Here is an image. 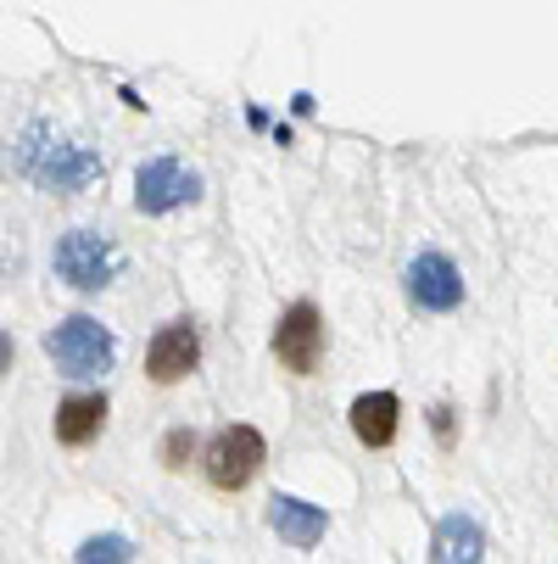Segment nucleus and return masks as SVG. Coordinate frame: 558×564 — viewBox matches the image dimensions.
<instances>
[{"mask_svg": "<svg viewBox=\"0 0 558 564\" xmlns=\"http://www.w3.org/2000/svg\"><path fill=\"white\" fill-rule=\"evenodd\" d=\"M18 169L40 185V191H85L101 180V151H90L85 140H67L62 129L51 123H29L23 140H18Z\"/></svg>", "mask_w": 558, "mask_h": 564, "instance_id": "f257e3e1", "label": "nucleus"}, {"mask_svg": "<svg viewBox=\"0 0 558 564\" xmlns=\"http://www.w3.org/2000/svg\"><path fill=\"white\" fill-rule=\"evenodd\" d=\"M45 352H51V364L62 375L96 380V375H107L118 364V336L101 325V318H90V313H67L62 325L45 336Z\"/></svg>", "mask_w": 558, "mask_h": 564, "instance_id": "f03ea898", "label": "nucleus"}, {"mask_svg": "<svg viewBox=\"0 0 558 564\" xmlns=\"http://www.w3.org/2000/svg\"><path fill=\"white\" fill-rule=\"evenodd\" d=\"M51 269H56V280L73 285V291H107V285L118 280L123 258H118V247H112L107 235H96V229H67V235L56 240V252H51Z\"/></svg>", "mask_w": 558, "mask_h": 564, "instance_id": "7ed1b4c3", "label": "nucleus"}, {"mask_svg": "<svg viewBox=\"0 0 558 564\" xmlns=\"http://www.w3.org/2000/svg\"><path fill=\"white\" fill-rule=\"evenodd\" d=\"M269 464V442L258 425H223L207 442V480L218 492H241L258 480V469Z\"/></svg>", "mask_w": 558, "mask_h": 564, "instance_id": "20e7f679", "label": "nucleus"}, {"mask_svg": "<svg viewBox=\"0 0 558 564\" xmlns=\"http://www.w3.org/2000/svg\"><path fill=\"white\" fill-rule=\"evenodd\" d=\"M196 196H201V180L179 163V156H151V163L134 169V207L151 213V218H163V213H174Z\"/></svg>", "mask_w": 558, "mask_h": 564, "instance_id": "39448f33", "label": "nucleus"}, {"mask_svg": "<svg viewBox=\"0 0 558 564\" xmlns=\"http://www.w3.org/2000/svg\"><path fill=\"white\" fill-rule=\"evenodd\" d=\"M274 358L291 375H313L318 358H325V318H318L313 302H291L274 325Z\"/></svg>", "mask_w": 558, "mask_h": 564, "instance_id": "423d86ee", "label": "nucleus"}, {"mask_svg": "<svg viewBox=\"0 0 558 564\" xmlns=\"http://www.w3.org/2000/svg\"><path fill=\"white\" fill-rule=\"evenodd\" d=\"M196 364H201V330L190 325V318H174V325H163V330L151 336V347H145V375H151L156 386L185 380Z\"/></svg>", "mask_w": 558, "mask_h": 564, "instance_id": "0eeeda50", "label": "nucleus"}, {"mask_svg": "<svg viewBox=\"0 0 558 564\" xmlns=\"http://www.w3.org/2000/svg\"><path fill=\"white\" fill-rule=\"evenodd\" d=\"M408 296H414V307H425V313H452V307L463 302V280H458L452 258H441V252L414 258V263H408Z\"/></svg>", "mask_w": 558, "mask_h": 564, "instance_id": "6e6552de", "label": "nucleus"}, {"mask_svg": "<svg viewBox=\"0 0 558 564\" xmlns=\"http://www.w3.org/2000/svg\"><path fill=\"white\" fill-rule=\"evenodd\" d=\"M107 425V397L101 391H78V397H62L56 409V442L62 447H90Z\"/></svg>", "mask_w": 558, "mask_h": 564, "instance_id": "1a4fd4ad", "label": "nucleus"}, {"mask_svg": "<svg viewBox=\"0 0 558 564\" xmlns=\"http://www.w3.org/2000/svg\"><path fill=\"white\" fill-rule=\"evenodd\" d=\"M396 425H403V402L391 391H363L352 402V436L363 447H391L396 442Z\"/></svg>", "mask_w": 558, "mask_h": 564, "instance_id": "9d476101", "label": "nucleus"}, {"mask_svg": "<svg viewBox=\"0 0 558 564\" xmlns=\"http://www.w3.org/2000/svg\"><path fill=\"white\" fill-rule=\"evenodd\" d=\"M486 553V531L474 514H447L430 536V564H481Z\"/></svg>", "mask_w": 558, "mask_h": 564, "instance_id": "9b49d317", "label": "nucleus"}, {"mask_svg": "<svg viewBox=\"0 0 558 564\" xmlns=\"http://www.w3.org/2000/svg\"><path fill=\"white\" fill-rule=\"evenodd\" d=\"M269 525H274L280 542H291V547H313V542H325V531H330L325 509H313V503H302V498H285V492L269 503Z\"/></svg>", "mask_w": 558, "mask_h": 564, "instance_id": "f8f14e48", "label": "nucleus"}, {"mask_svg": "<svg viewBox=\"0 0 558 564\" xmlns=\"http://www.w3.org/2000/svg\"><path fill=\"white\" fill-rule=\"evenodd\" d=\"M78 564H134V542L107 531V536H90L85 547H78Z\"/></svg>", "mask_w": 558, "mask_h": 564, "instance_id": "ddd939ff", "label": "nucleus"}, {"mask_svg": "<svg viewBox=\"0 0 558 564\" xmlns=\"http://www.w3.org/2000/svg\"><path fill=\"white\" fill-rule=\"evenodd\" d=\"M190 453H196V431H174V436L163 442V464H168V469H185Z\"/></svg>", "mask_w": 558, "mask_h": 564, "instance_id": "4468645a", "label": "nucleus"}, {"mask_svg": "<svg viewBox=\"0 0 558 564\" xmlns=\"http://www.w3.org/2000/svg\"><path fill=\"white\" fill-rule=\"evenodd\" d=\"M7 369H12V336L0 330V375H7Z\"/></svg>", "mask_w": 558, "mask_h": 564, "instance_id": "2eb2a0df", "label": "nucleus"}]
</instances>
